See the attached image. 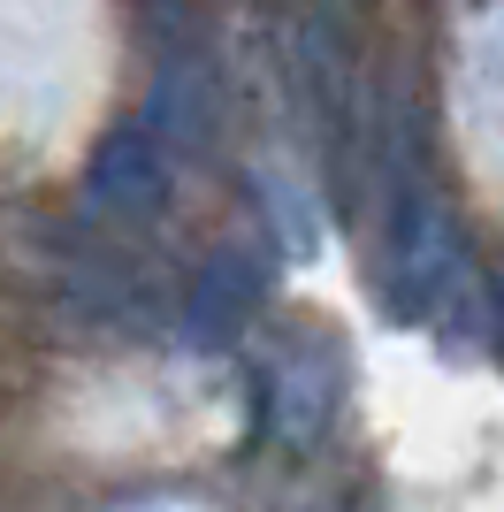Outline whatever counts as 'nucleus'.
I'll list each match as a JSON object with an SVG mask.
<instances>
[{
    "instance_id": "nucleus-1",
    "label": "nucleus",
    "mask_w": 504,
    "mask_h": 512,
    "mask_svg": "<svg viewBox=\"0 0 504 512\" xmlns=\"http://www.w3.org/2000/svg\"><path fill=\"white\" fill-rule=\"evenodd\" d=\"M168 207V146L146 123L107 130L92 169H84V214L100 222H153Z\"/></svg>"
},
{
    "instance_id": "nucleus-2",
    "label": "nucleus",
    "mask_w": 504,
    "mask_h": 512,
    "mask_svg": "<svg viewBox=\"0 0 504 512\" xmlns=\"http://www.w3.org/2000/svg\"><path fill=\"white\" fill-rule=\"evenodd\" d=\"M252 299H260V253H252V245H222V253L191 276L184 337L191 344H230L252 321Z\"/></svg>"
},
{
    "instance_id": "nucleus-3",
    "label": "nucleus",
    "mask_w": 504,
    "mask_h": 512,
    "mask_svg": "<svg viewBox=\"0 0 504 512\" xmlns=\"http://www.w3.org/2000/svg\"><path fill=\"white\" fill-rule=\"evenodd\" d=\"M321 413H329V383H321V367L314 360L283 367V383H275V421H283V436L306 444V436L321 428Z\"/></svg>"
}]
</instances>
